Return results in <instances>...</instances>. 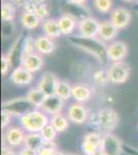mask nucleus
Here are the masks:
<instances>
[{
    "instance_id": "obj_1",
    "label": "nucleus",
    "mask_w": 138,
    "mask_h": 155,
    "mask_svg": "<svg viewBox=\"0 0 138 155\" xmlns=\"http://www.w3.org/2000/svg\"><path fill=\"white\" fill-rule=\"evenodd\" d=\"M68 41L72 46L94 57L102 66H106L108 64L109 59L107 57V46L100 38H88L82 35H72L69 37Z\"/></svg>"
},
{
    "instance_id": "obj_2",
    "label": "nucleus",
    "mask_w": 138,
    "mask_h": 155,
    "mask_svg": "<svg viewBox=\"0 0 138 155\" xmlns=\"http://www.w3.org/2000/svg\"><path fill=\"white\" fill-rule=\"evenodd\" d=\"M21 126L27 132H40L50 123L47 115L42 110L34 109L20 118Z\"/></svg>"
},
{
    "instance_id": "obj_3",
    "label": "nucleus",
    "mask_w": 138,
    "mask_h": 155,
    "mask_svg": "<svg viewBox=\"0 0 138 155\" xmlns=\"http://www.w3.org/2000/svg\"><path fill=\"white\" fill-rule=\"evenodd\" d=\"M119 114L110 107H104L98 111L96 123L100 132L103 134H112V131L119 125Z\"/></svg>"
},
{
    "instance_id": "obj_4",
    "label": "nucleus",
    "mask_w": 138,
    "mask_h": 155,
    "mask_svg": "<svg viewBox=\"0 0 138 155\" xmlns=\"http://www.w3.org/2000/svg\"><path fill=\"white\" fill-rule=\"evenodd\" d=\"M35 107L27 97H16L2 102V111L9 113L11 116H22L31 112Z\"/></svg>"
},
{
    "instance_id": "obj_5",
    "label": "nucleus",
    "mask_w": 138,
    "mask_h": 155,
    "mask_svg": "<svg viewBox=\"0 0 138 155\" xmlns=\"http://www.w3.org/2000/svg\"><path fill=\"white\" fill-rule=\"evenodd\" d=\"M109 82L112 84H123L127 82L131 74V67L124 61L114 62L107 69Z\"/></svg>"
},
{
    "instance_id": "obj_6",
    "label": "nucleus",
    "mask_w": 138,
    "mask_h": 155,
    "mask_svg": "<svg viewBox=\"0 0 138 155\" xmlns=\"http://www.w3.org/2000/svg\"><path fill=\"white\" fill-rule=\"evenodd\" d=\"M100 28V22L93 17H85L79 20V26L77 30L79 32V35L88 37V38H95L98 37Z\"/></svg>"
},
{
    "instance_id": "obj_7",
    "label": "nucleus",
    "mask_w": 138,
    "mask_h": 155,
    "mask_svg": "<svg viewBox=\"0 0 138 155\" xmlns=\"http://www.w3.org/2000/svg\"><path fill=\"white\" fill-rule=\"evenodd\" d=\"M105 155H121L124 150L122 140L114 134H106L102 137L101 148Z\"/></svg>"
},
{
    "instance_id": "obj_8",
    "label": "nucleus",
    "mask_w": 138,
    "mask_h": 155,
    "mask_svg": "<svg viewBox=\"0 0 138 155\" xmlns=\"http://www.w3.org/2000/svg\"><path fill=\"white\" fill-rule=\"evenodd\" d=\"M128 55V46L122 41H114L107 46V57L109 61H124Z\"/></svg>"
},
{
    "instance_id": "obj_9",
    "label": "nucleus",
    "mask_w": 138,
    "mask_h": 155,
    "mask_svg": "<svg viewBox=\"0 0 138 155\" xmlns=\"http://www.w3.org/2000/svg\"><path fill=\"white\" fill-rule=\"evenodd\" d=\"M25 129L23 127L11 126L8 127L4 132V142L8 147H19L24 145L25 141Z\"/></svg>"
},
{
    "instance_id": "obj_10",
    "label": "nucleus",
    "mask_w": 138,
    "mask_h": 155,
    "mask_svg": "<svg viewBox=\"0 0 138 155\" xmlns=\"http://www.w3.org/2000/svg\"><path fill=\"white\" fill-rule=\"evenodd\" d=\"M67 117L69 118L70 122H73L75 124H84L87 122L89 117V112L84 104L81 102H75L69 107L67 112Z\"/></svg>"
},
{
    "instance_id": "obj_11",
    "label": "nucleus",
    "mask_w": 138,
    "mask_h": 155,
    "mask_svg": "<svg viewBox=\"0 0 138 155\" xmlns=\"http://www.w3.org/2000/svg\"><path fill=\"white\" fill-rule=\"evenodd\" d=\"M132 19V15L129 9L125 7H117L110 12V21L114 24L119 30L125 29L130 24Z\"/></svg>"
},
{
    "instance_id": "obj_12",
    "label": "nucleus",
    "mask_w": 138,
    "mask_h": 155,
    "mask_svg": "<svg viewBox=\"0 0 138 155\" xmlns=\"http://www.w3.org/2000/svg\"><path fill=\"white\" fill-rule=\"evenodd\" d=\"M62 35H71L79 26V20L70 12H65L58 19Z\"/></svg>"
},
{
    "instance_id": "obj_13",
    "label": "nucleus",
    "mask_w": 138,
    "mask_h": 155,
    "mask_svg": "<svg viewBox=\"0 0 138 155\" xmlns=\"http://www.w3.org/2000/svg\"><path fill=\"white\" fill-rule=\"evenodd\" d=\"M33 79L34 74L27 71L22 65L16 67L11 74V81L18 86H27L33 82Z\"/></svg>"
},
{
    "instance_id": "obj_14",
    "label": "nucleus",
    "mask_w": 138,
    "mask_h": 155,
    "mask_svg": "<svg viewBox=\"0 0 138 155\" xmlns=\"http://www.w3.org/2000/svg\"><path fill=\"white\" fill-rule=\"evenodd\" d=\"M64 107V101L61 99L56 94L47 96L46 101L41 107V110L46 114H50L51 116H54L56 114H60Z\"/></svg>"
},
{
    "instance_id": "obj_15",
    "label": "nucleus",
    "mask_w": 138,
    "mask_h": 155,
    "mask_svg": "<svg viewBox=\"0 0 138 155\" xmlns=\"http://www.w3.org/2000/svg\"><path fill=\"white\" fill-rule=\"evenodd\" d=\"M58 78L55 76L52 72H46L43 74V76L41 77L40 81L38 83V88L46 94L47 96L53 95L56 92V88L58 85Z\"/></svg>"
},
{
    "instance_id": "obj_16",
    "label": "nucleus",
    "mask_w": 138,
    "mask_h": 155,
    "mask_svg": "<svg viewBox=\"0 0 138 155\" xmlns=\"http://www.w3.org/2000/svg\"><path fill=\"white\" fill-rule=\"evenodd\" d=\"M120 30L114 26L110 20L100 22V28L98 38H100L102 41H112L117 36Z\"/></svg>"
},
{
    "instance_id": "obj_17",
    "label": "nucleus",
    "mask_w": 138,
    "mask_h": 155,
    "mask_svg": "<svg viewBox=\"0 0 138 155\" xmlns=\"http://www.w3.org/2000/svg\"><path fill=\"white\" fill-rule=\"evenodd\" d=\"M21 65L25 67L27 71L34 74V72L39 71L43 66V58L41 57L40 54L38 53H33L30 54L28 56L24 57L21 60Z\"/></svg>"
},
{
    "instance_id": "obj_18",
    "label": "nucleus",
    "mask_w": 138,
    "mask_h": 155,
    "mask_svg": "<svg viewBox=\"0 0 138 155\" xmlns=\"http://www.w3.org/2000/svg\"><path fill=\"white\" fill-rule=\"evenodd\" d=\"M35 50L40 55H50L56 50V44L47 35H40L35 38Z\"/></svg>"
},
{
    "instance_id": "obj_19",
    "label": "nucleus",
    "mask_w": 138,
    "mask_h": 155,
    "mask_svg": "<svg viewBox=\"0 0 138 155\" xmlns=\"http://www.w3.org/2000/svg\"><path fill=\"white\" fill-rule=\"evenodd\" d=\"M41 27L44 35H47L52 39L58 38V37L62 35L61 29H60L59 23H58V19L49 18L44 20V21L41 22Z\"/></svg>"
},
{
    "instance_id": "obj_20",
    "label": "nucleus",
    "mask_w": 138,
    "mask_h": 155,
    "mask_svg": "<svg viewBox=\"0 0 138 155\" xmlns=\"http://www.w3.org/2000/svg\"><path fill=\"white\" fill-rule=\"evenodd\" d=\"M26 4H28L30 6L28 9L25 11H32L38 16V18L41 21L49 19L50 17V9L49 6L43 0H33V1H27Z\"/></svg>"
},
{
    "instance_id": "obj_21",
    "label": "nucleus",
    "mask_w": 138,
    "mask_h": 155,
    "mask_svg": "<svg viewBox=\"0 0 138 155\" xmlns=\"http://www.w3.org/2000/svg\"><path fill=\"white\" fill-rule=\"evenodd\" d=\"M92 96V89L88 85L75 84L72 86V97L76 102L84 104L89 101Z\"/></svg>"
},
{
    "instance_id": "obj_22",
    "label": "nucleus",
    "mask_w": 138,
    "mask_h": 155,
    "mask_svg": "<svg viewBox=\"0 0 138 155\" xmlns=\"http://www.w3.org/2000/svg\"><path fill=\"white\" fill-rule=\"evenodd\" d=\"M20 22L23 25L25 29L28 30H33L40 25L41 20L38 18L36 14L32 11H24L23 14L21 15V18H20Z\"/></svg>"
},
{
    "instance_id": "obj_23",
    "label": "nucleus",
    "mask_w": 138,
    "mask_h": 155,
    "mask_svg": "<svg viewBox=\"0 0 138 155\" xmlns=\"http://www.w3.org/2000/svg\"><path fill=\"white\" fill-rule=\"evenodd\" d=\"M44 143L46 142L42 139L40 132H27L24 141V147L38 151Z\"/></svg>"
},
{
    "instance_id": "obj_24",
    "label": "nucleus",
    "mask_w": 138,
    "mask_h": 155,
    "mask_svg": "<svg viewBox=\"0 0 138 155\" xmlns=\"http://www.w3.org/2000/svg\"><path fill=\"white\" fill-rule=\"evenodd\" d=\"M26 97L28 98V101L33 104L35 109H41L42 104H43V102L47 98V95L38 88V87H35V88L30 89L29 91L27 92Z\"/></svg>"
},
{
    "instance_id": "obj_25",
    "label": "nucleus",
    "mask_w": 138,
    "mask_h": 155,
    "mask_svg": "<svg viewBox=\"0 0 138 155\" xmlns=\"http://www.w3.org/2000/svg\"><path fill=\"white\" fill-rule=\"evenodd\" d=\"M69 122L70 120L67 117V115H64L62 113L54 115L50 119V123L56 128L58 132H63L67 130L69 127Z\"/></svg>"
},
{
    "instance_id": "obj_26",
    "label": "nucleus",
    "mask_w": 138,
    "mask_h": 155,
    "mask_svg": "<svg viewBox=\"0 0 138 155\" xmlns=\"http://www.w3.org/2000/svg\"><path fill=\"white\" fill-rule=\"evenodd\" d=\"M16 17V7L14 3L9 1H4L1 5V19L4 23H11Z\"/></svg>"
},
{
    "instance_id": "obj_27",
    "label": "nucleus",
    "mask_w": 138,
    "mask_h": 155,
    "mask_svg": "<svg viewBox=\"0 0 138 155\" xmlns=\"http://www.w3.org/2000/svg\"><path fill=\"white\" fill-rule=\"evenodd\" d=\"M57 96H59L63 101H67L70 97H72V86L66 81H59L55 92Z\"/></svg>"
},
{
    "instance_id": "obj_28",
    "label": "nucleus",
    "mask_w": 138,
    "mask_h": 155,
    "mask_svg": "<svg viewBox=\"0 0 138 155\" xmlns=\"http://www.w3.org/2000/svg\"><path fill=\"white\" fill-rule=\"evenodd\" d=\"M40 134L42 139L44 140V142H47V143H54V141L56 140V137L58 136V131L51 123H49L47 126H44L42 128Z\"/></svg>"
},
{
    "instance_id": "obj_29",
    "label": "nucleus",
    "mask_w": 138,
    "mask_h": 155,
    "mask_svg": "<svg viewBox=\"0 0 138 155\" xmlns=\"http://www.w3.org/2000/svg\"><path fill=\"white\" fill-rule=\"evenodd\" d=\"M35 39L32 36H27L25 38V41L22 45V58L21 60L24 58V57L28 56L30 54L35 53Z\"/></svg>"
},
{
    "instance_id": "obj_30",
    "label": "nucleus",
    "mask_w": 138,
    "mask_h": 155,
    "mask_svg": "<svg viewBox=\"0 0 138 155\" xmlns=\"http://www.w3.org/2000/svg\"><path fill=\"white\" fill-rule=\"evenodd\" d=\"M112 0H94V6L101 14H108L112 9Z\"/></svg>"
},
{
    "instance_id": "obj_31",
    "label": "nucleus",
    "mask_w": 138,
    "mask_h": 155,
    "mask_svg": "<svg viewBox=\"0 0 138 155\" xmlns=\"http://www.w3.org/2000/svg\"><path fill=\"white\" fill-rule=\"evenodd\" d=\"M102 137L99 132L96 131H91L88 132L86 136L84 137V140L87 142H90V143L94 144L95 146H97L98 148H101V144H102Z\"/></svg>"
},
{
    "instance_id": "obj_32",
    "label": "nucleus",
    "mask_w": 138,
    "mask_h": 155,
    "mask_svg": "<svg viewBox=\"0 0 138 155\" xmlns=\"http://www.w3.org/2000/svg\"><path fill=\"white\" fill-rule=\"evenodd\" d=\"M94 78L95 82L99 85H105L109 82V78H108V74H107V71H105L104 69H99V71H96L94 72Z\"/></svg>"
},
{
    "instance_id": "obj_33",
    "label": "nucleus",
    "mask_w": 138,
    "mask_h": 155,
    "mask_svg": "<svg viewBox=\"0 0 138 155\" xmlns=\"http://www.w3.org/2000/svg\"><path fill=\"white\" fill-rule=\"evenodd\" d=\"M56 151V145L54 143H47L46 142L43 146L37 151V153H38V155H54Z\"/></svg>"
},
{
    "instance_id": "obj_34",
    "label": "nucleus",
    "mask_w": 138,
    "mask_h": 155,
    "mask_svg": "<svg viewBox=\"0 0 138 155\" xmlns=\"http://www.w3.org/2000/svg\"><path fill=\"white\" fill-rule=\"evenodd\" d=\"M82 152H84L85 155H92L100 148H98V147L95 146L94 144H92V143H90V142H87L84 140L82 143Z\"/></svg>"
},
{
    "instance_id": "obj_35",
    "label": "nucleus",
    "mask_w": 138,
    "mask_h": 155,
    "mask_svg": "<svg viewBox=\"0 0 138 155\" xmlns=\"http://www.w3.org/2000/svg\"><path fill=\"white\" fill-rule=\"evenodd\" d=\"M12 65L11 59L7 57V55H2L1 56V74L2 76H6L8 74L9 69Z\"/></svg>"
},
{
    "instance_id": "obj_36",
    "label": "nucleus",
    "mask_w": 138,
    "mask_h": 155,
    "mask_svg": "<svg viewBox=\"0 0 138 155\" xmlns=\"http://www.w3.org/2000/svg\"><path fill=\"white\" fill-rule=\"evenodd\" d=\"M11 120V115L9 113H7L5 111L1 112V127L2 128H6L7 126L9 125Z\"/></svg>"
},
{
    "instance_id": "obj_37",
    "label": "nucleus",
    "mask_w": 138,
    "mask_h": 155,
    "mask_svg": "<svg viewBox=\"0 0 138 155\" xmlns=\"http://www.w3.org/2000/svg\"><path fill=\"white\" fill-rule=\"evenodd\" d=\"M18 154L19 155H38L36 150L27 148V147H24L23 149H21V151H20Z\"/></svg>"
},
{
    "instance_id": "obj_38",
    "label": "nucleus",
    "mask_w": 138,
    "mask_h": 155,
    "mask_svg": "<svg viewBox=\"0 0 138 155\" xmlns=\"http://www.w3.org/2000/svg\"><path fill=\"white\" fill-rule=\"evenodd\" d=\"M1 155H19V154L16 153V152L11 149V147H8V146H6V145H4L1 150Z\"/></svg>"
},
{
    "instance_id": "obj_39",
    "label": "nucleus",
    "mask_w": 138,
    "mask_h": 155,
    "mask_svg": "<svg viewBox=\"0 0 138 155\" xmlns=\"http://www.w3.org/2000/svg\"><path fill=\"white\" fill-rule=\"evenodd\" d=\"M70 4H73V5H79L82 6L87 2V0H68Z\"/></svg>"
},
{
    "instance_id": "obj_40",
    "label": "nucleus",
    "mask_w": 138,
    "mask_h": 155,
    "mask_svg": "<svg viewBox=\"0 0 138 155\" xmlns=\"http://www.w3.org/2000/svg\"><path fill=\"white\" fill-rule=\"evenodd\" d=\"M127 151L129 153H131L132 155H138V150L137 149H133V148H127Z\"/></svg>"
},
{
    "instance_id": "obj_41",
    "label": "nucleus",
    "mask_w": 138,
    "mask_h": 155,
    "mask_svg": "<svg viewBox=\"0 0 138 155\" xmlns=\"http://www.w3.org/2000/svg\"><path fill=\"white\" fill-rule=\"evenodd\" d=\"M92 155H105V153L103 151H102L101 149H99V150H97L96 152H95L94 154H92Z\"/></svg>"
},
{
    "instance_id": "obj_42",
    "label": "nucleus",
    "mask_w": 138,
    "mask_h": 155,
    "mask_svg": "<svg viewBox=\"0 0 138 155\" xmlns=\"http://www.w3.org/2000/svg\"><path fill=\"white\" fill-rule=\"evenodd\" d=\"M14 2H16V3H19V4H23V2H24V4L27 2V0H12Z\"/></svg>"
},
{
    "instance_id": "obj_43",
    "label": "nucleus",
    "mask_w": 138,
    "mask_h": 155,
    "mask_svg": "<svg viewBox=\"0 0 138 155\" xmlns=\"http://www.w3.org/2000/svg\"><path fill=\"white\" fill-rule=\"evenodd\" d=\"M54 155H66V154H65L64 152H62V151H59V150H57V151L54 153Z\"/></svg>"
},
{
    "instance_id": "obj_44",
    "label": "nucleus",
    "mask_w": 138,
    "mask_h": 155,
    "mask_svg": "<svg viewBox=\"0 0 138 155\" xmlns=\"http://www.w3.org/2000/svg\"><path fill=\"white\" fill-rule=\"evenodd\" d=\"M123 1H126V2H132V1H134V0H123Z\"/></svg>"
},
{
    "instance_id": "obj_45",
    "label": "nucleus",
    "mask_w": 138,
    "mask_h": 155,
    "mask_svg": "<svg viewBox=\"0 0 138 155\" xmlns=\"http://www.w3.org/2000/svg\"><path fill=\"white\" fill-rule=\"evenodd\" d=\"M68 155H74V154H68Z\"/></svg>"
},
{
    "instance_id": "obj_46",
    "label": "nucleus",
    "mask_w": 138,
    "mask_h": 155,
    "mask_svg": "<svg viewBox=\"0 0 138 155\" xmlns=\"http://www.w3.org/2000/svg\"><path fill=\"white\" fill-rule=\"evenodd\" d=\"M29 1H33V0H29Z\"/></svg>"
},
{
    "instance_id": "obj_47",
    "label": "nucleus",
    "mask_w": 138,
    "mask_h": 155,
    "mask_svg": "<svg viewBox=\"0 0 138 155\" xmlns=\"http://www.w3.org/2000/svg\"><path fill=\"white\" fill-rule=\"evenodd\" d=\"M137 1H138V0H137Z\"/></svg>"
}]
</instances>
